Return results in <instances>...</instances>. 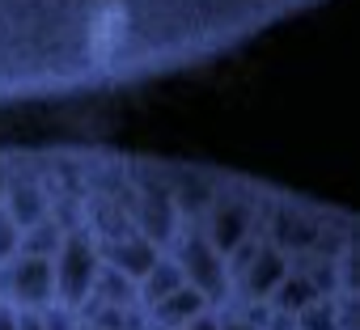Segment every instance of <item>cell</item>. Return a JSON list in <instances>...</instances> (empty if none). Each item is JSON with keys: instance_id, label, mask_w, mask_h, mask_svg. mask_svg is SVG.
Masks as SVG:
<instances>
[{"instance_id": "cell-1", "label": "cell", "mask_w": 360, "mask_h": 330, "mask_svg": "<svg viewBox=\"0 0 360 330\" xmlns=\"http://www.w3.org/2000/svg\"><path fill=\"white\" fill-rule=\"evenodd\" d=\"M322 0H0V106L212 60Z\"/></svg>"}]
</instances>
